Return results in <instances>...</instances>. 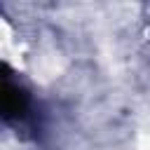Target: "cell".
I'll return each instance as SVG.
<instances>
[{
  "label": "cell",
  "instance_id": "cell-1",
  "mask_svg": "<svg viewBox=\"0 0 150 150\" xmlns=\"http://www.w3.org/2000/svg\"><path fill=\"white\" fill-rule=\"evenodd\" d=\"M0 117L9 127H26L33 120V98H30L28 89L7 73V68L2 70Z\"/></svg>",
  "mask_w": 150,
  "mask_h": 150
}]
</instances>
